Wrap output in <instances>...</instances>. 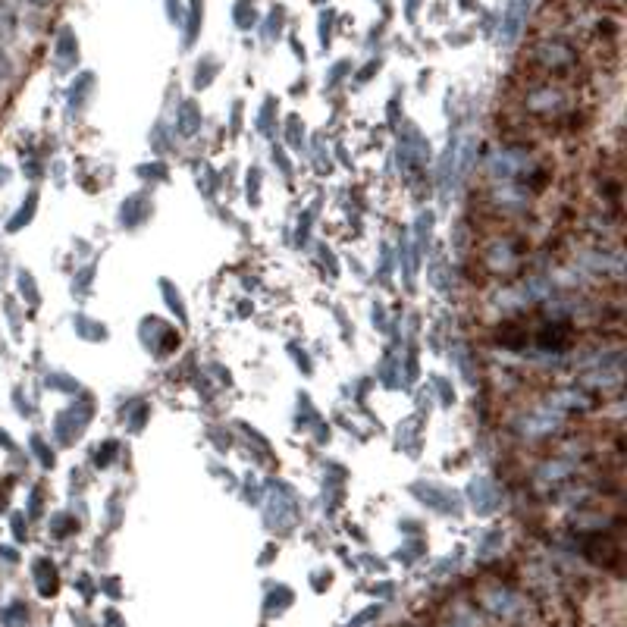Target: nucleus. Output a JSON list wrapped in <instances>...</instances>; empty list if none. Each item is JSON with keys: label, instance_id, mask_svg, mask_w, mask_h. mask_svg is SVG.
Instances as JSON below:
<instances>
[{"label": "nucleus", "instance_id": "nucleus-1", "mask_svg": "<svg viewBox=\"0 0 627 627\" xmlns=\"http://www.w3.org/2000/svg\"><path fill=\"white\" fill-rule=\"evenodd\" d=\"M29 4H54V0H29Z\"/></svg>", "mask_w": 627, "mask_h": 627}]
</instances>
